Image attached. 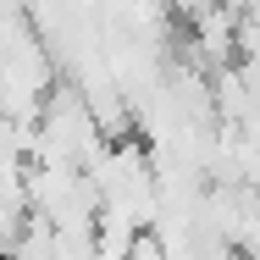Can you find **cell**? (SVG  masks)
Segmentation results:
<instances>
[{"label": "cell", "instance_id": "1", "mask_svg": "<svg viewBox=\"0 0 260 260\" xmlns=\"http://www.w3.org/2000/svg\"><path fill=\"white\" fill-rule=\"evenodd\" d=\"M122 260H166V249H160V238H155V227H139V233L127 238Z\"/></svg>", "mask_w": 260, "mask_h": 260}]
</instances>
